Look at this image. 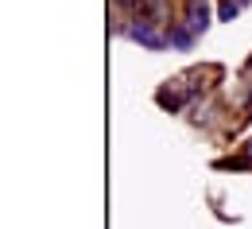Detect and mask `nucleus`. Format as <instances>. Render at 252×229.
<instances>
[{
	"instance_id": "1",
	"label": "nucleus",
	"mask_w": 252,
	"mask_h": 229,
	"mask_svg": "<svg viewBox=\"0 0 252 229\" xmlns=\"http://www.w3.org/2000/svg\"><path fill=\"white\" fill-rule=\"evenodd\" d=\"M128 35L136 39V43H144V47H152V51H163L167 43H171V35H163V32H156L148 20H136L132 28H128Z\"/></svg>"
},
{
	"instance_id": "2",
	"label": "nucleus",
	"mask_w": 252,
	"mask_h": 229,
	"mask_svg": "<svg viewBox=\"0 0 252 229\" xmlns=\"http://www.w3.org/2000/svg\"><path fill=\"white\" fill-rule=\"evenodd\" d=\"M187 28L194 35L210 28V0H187Z\"/></svg>"
},
{
	"instance_id": "3",
	"label": "nucleus",
	"mask_w": 252,
	"mask_h": 229,
	"mask_svg": "<svg viewBox=\"0 0 252 229\" xmlns=\"http://www.w3.org/2000/svg\"><path fill=\"white\" fill-rule=\"evenodd\" d=\"M171 43L183 47V51H190V47H194V32H190L187 24H175V28H171Z\"/></svg>"
},
{
	"instance_id": "4",
	"label": "nucleus",
	"mask_w": 252,
	"mask_h": 229,
	"mask_svg": "<svg viewBox=\"0 0 252 229\" xmlns=\"http://www.w3.org/2000/svg\"><path fill=\"white\" fill-rule=\"evenodd\" d=\"M237 8H241L237 0H225V4H221V20H233V16H237Z\"/></svg>"
},
{
	"instance_id": "5",
	"label": "nucleus",
	"mask_w": 252,
	"mask_h": 229,
	"mask_svg": "<svg viewBox=\"0 0 252 229\" xmlns=\"http://www.w3.org/2000/svg\"><path fill=\"white\" fill-rule=\"evenodd\" d=\"M148 8H152V16H156V24L163 20V0H148Z\"/></svg>"
},
{
	"instance_id": "6",
	"label": "nucleus",
	"mask_w": 252,
	"mask_h": 229,
	"mask_svg": "<svg viewBox=\"0 0 252 229\" xmlns=\"http://www.w3.org/2000/svg\"><path fill=\"white\" fill-rule=\"evenodd\" d=\"M245 167H252V140H249V152H245V160H241Z\"/></svg>"
},
{
	"instance_id": "7",
	"label": "nucleus",
	"mask_w": 252,
	"mask_h": 229,
	"mask_svg": "<svg viewBox=\"0 0 252 229\" xmlns=\"http://www.w3.org/2000/svg\"><path fill=\"white\" fill-rule=\"evenodd\" d=\"M121 4H136V0H121Z\"/></svg>"
},
{
	"instance_id": "8",
	"label": "nucleus",
	"mask_w": 252,
	"mask_h": 229,
	"mask_svg": "<svg viewBox=\"0 0 252 229\" xmlns=\"http://www.w3.org/2000/svg\"><path fill=\"white\" fill-rule=\"evenodd\" d=\"M237 4H252V0H237Z\"/></svg>"
}]
</instances>
